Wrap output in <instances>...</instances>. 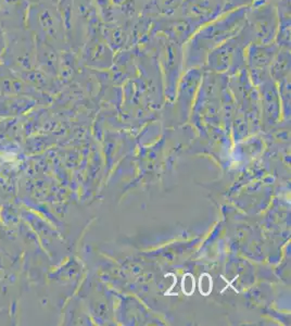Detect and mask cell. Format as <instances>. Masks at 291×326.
Here are the masks:
<instances>
[{
	"mask_svg": "<svg viewBox=\"0 0 291 326\" xmlns=\"http://www.w3.org/2000/svg\"><path fill=\"white\" fill-rule=\"evenodd\" d=\"M212 290V279L207 275V274H203L200 278V292L203 295H209Z\"/></svg>",
	"mask_w": 291,
	"mask_h": 326,
	"instance_id": "obj_1",
	"label": "cell"
},
{
	"mask_svg": "<svg viewBox=\"0 0 291 326\" xmlns=\"http://www.w3.org/2000/svg\"><path fill=\"white\" fill-rule=\"evenodd\" d=\"M193 291H195V279L191 274H187L183 279V292L186 295H191Z\"/></svg>",
	"mask_w": 291,
	"mask_h": 326,
	"instance_id": "obj_2",
	"label": "cell"
}]
</instances>
